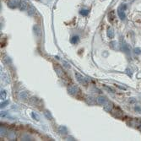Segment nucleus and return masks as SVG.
<instances>
[{
	"instance_id": "obj_10",
	"label": "nucleus",
	"mask_w": 141,
	"mask_h": 141,
	"mask_svg": "<svg viewBox=\"0 0 141 141\" xmlns=\"http://www.w3.org/2000/svg\"><path fill=\"white\" fill-rule=\"evenodd\" d=\"M6 96H7V93L5 91H1V100L3 101L5 100V98H6Z\"/></svg>"
},
{
	"instance_id": "obj_6",
	"label": "nucleus",
	"mask_w": 141,
	"mask_h": 141,
	"mask_svg": "<svg viewBox=\"0 0 141 141\" xmlns=\"http://www.w3.org/2000/svg\"><path fill=\"white\" fill-rule=\"evenodd\" d=\"M79 91L78 88H77L75 85H73V86L69 88V91L70 94H74V93H75L76 91Z\"/></svg>"
},
{
	"instance_id": "obj_4",
	"label": "nucleus",
	"mask_w": 141,
	"mask_h": 141,
	"mask_svg": "<svg viewBox=\"0 0 141 141\" xmlns=\"http://www.w3.org/2000/svg\"><path fill=\"white\" fill-rule=\"evenodd\" d=\"M28 7V4H27L26 2L25 1H20V3H19V8L20 10H25Z\"/></svg>"
},
{
	"instance_id": "obj_14",
	"label": "nucleus",
	"mask_w": 141,
	"mask_h": 141,
	"mask_svg": "<svg viewBox=\"0 0 141 141\" xmlns=\"http://www.w3.org/2000/svg\"><path fill=\"white\" fill-rule=\"evenodd\" d=\"M135 52H136V53H140V49H135Z\"/></svg>"
},
{
	"instance_id": "obj_7",
	"label": "nucleus",
	"mask_w": 141,
	"mask_h": 141,
	"mask_svg": "<svg viewBox=\"0 0 141 141\" xmlns=\"http://www.w3.org/2000/svg\"><path fill=\"white\" fill-rule=\"evenodd\" d=\"M107 36H108V37L111 38V39L114 37V31H113L112 29L111 28L108 29V30H107Z\"/></svg>"
},
{
	"instance_id": "obj_8",
	"label": "nucleus",
	"mask_w": 141,
	"mask_h": 141,
	"mask_svg": "<svg viewBox=\"0 0 141 141\" xmlns=\"http://www.w3.org/2000/svg\"><path fill=\"white\" fill-rule=\"evenodd\" d=\"M70 41H71V43H73V44H76V43L79 41V36H73V37L71 38Z\"/></svg>"
},
{
	"instance_id": "obj_13",
	"label": "nucleus",
	"mask_w": 141,
	"mask_h": 141,
	"mask_svg": "<svg viewBox=\"0 0 141 141\" xmlns=\"http://www.w3.org/2000/svg\"><path fill=\"white\" fill-rule=\"evenodd\" d=\"M8 103H9V101H4V102H3V103H1V108H3V107H4L5 106H6Z\"/></svg>"
},
{
	"instance_id": "obj_11",
	"label": "nucleus",
	"mask_w": 141,
	"mask_h": 141,
	"mask_svg": "<svg viewBox=\"0 0 141 141\" xmlns=\"http://www.w3.org/2000/svg\"><path fill=\"white\" fill-rule=\"evenodd\" d=\"M31 115H32L33 118H34L35 119H36L37 121L40 119V118H39V117H38V115H37V114H35V112H32V113H31Z\"/></svg>"
},
{
	"instance_id": "obj_2",
	"label": "nucleus",
	"mask_w": 141,
	"mask_h": 141,
	"mask_svg": "<svg viewBox=\"0 0 141 141\" xmlns=\"http://www.w3.org/2000/svg\"><path fill=\"white\" fill-rule=\"evenodd\" d=\"M125 10H126V4H121L118 9V17L120 18L121 20H124L126 17L125 15Z\"/></svg>"
},
{
	"instance_id": "obj_3",
	"label": "nucleus",
	"mask_w": 141,
	"mask_h": 141,
	"mask_svg": "<svg viewBox=\"0 0 141 141\" xmlns=\"http://www.w3.org/2000/svg\"><path fill=\"white\" fill-rule=\"evenodd\" d=\"M19 3H20V1H18V0H10L8 3V5L10 8L14 9L16 8V7H19Z\"/></svg>"
},
{
	"instance_id": "obj_12",
	"label": "nucleus",
	"mask_w": 141,
	"mask_h": 141,
	"mask_svg": "<svg viewBox=\"0 0 141 141\" xmlns=\"http://www.w3.org/2000/svg\"><path fill=\"white\" fill-rule=\"evenodd\" d=\"M45 115H46V116H47V118H51V119H52V116H51V114H50V113H49L48 112V111H45Z\"/></svg>"
},
{
	"instance_id": "obj_9",
	"label": "nucleus",
	"mask_w": 141,
	"mask_h": 141,
	"mask_svg": "<svg viewBox=\"0 0 141 141\" xmlns=\"http://www.w3.org/2000/svg\"><path fill=\"white\" fill-rule=\"evenodd\" d=\"M80 14H81V15H83V16H87L88 14H89V10H80Z\"/></svg>"
},
{
	"instance_id": "obj_5",
	"label": "nucleus",
	"mask_w": 141,
	"mask_h": 141,
	"mask_svg": "<svg viewBox=\"0 0 141 141\" xmlns=\"http://www.w3.org/2000/svg\"><path fill=\"white\" fill-rule=\"evenodd\" d=\"M106 101H107V100H106V98L103 97V96H99L97 98V102L100 105H105Z\"/></svg>"
},
{
	"instance_id": "obj_1",
	"label": "nucleus",
	"mask_w": 141,
	"mask_h": 141,
	"mask_svg": "<svg viewBox=\"0 0 141 141\" xmlns=\"http://www.w3.org/2000/svg\"><path fill=\"white\" fill-rule=\"evenodd\" d=\"M75 77L77 79V81H78L80 84H81V85H85V86H86L88 84H89V80H88L85 77H84L83 75H81L80 74H79V73H75Z\"/></svg>"
}]
</instances>
